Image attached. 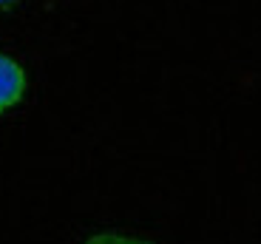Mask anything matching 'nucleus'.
I'll use <instances>...</instances> for the list:
<instances>
[{
  "label": "nucleus",
  "mask_w": 261,
  "mask_h": 244,
  "mask_svg": "<svg viewBox=\"0 0 261 244\" xmlns=\"http://www.w3.org/2000/svg\"><path fill=\"white\" fill-rule=\"evenodd\" d=\"M26 68L9 54H0V114L14 108L26 94Z\"/></svg>",
  "instance_id": "f257e3e1"
},
{
  "label": "nucleus",
  "mask_w": 261,
  "mask_h": 244,
  "mask_svg": "<svg viewBox=\"0 0 261 244\" xmlns=\"http://www.w3.org/2000/svg\"><path fill=\"white\" fill-rule=\"evenodd\" d=\"M85 244H150L139 236H128V233H97Z\"/></svg>",
  "instance_id": "f03ea898"
},
{
  "label": "nucleus",
  "mask_w": 261,
  "mask_h": 244,
  "mask_svg": "<svg viewBox=\"0 0 261 244\" xmlns=\"http://www.w3.org/2000/svg\"><path fill=\"white\" fill-rule=\"evenodd\" d=\"M20 0H0V9H12V6H17Z\"/></svg>",
  "instance_id": "7ed1b4c3"
}]
</instances>
